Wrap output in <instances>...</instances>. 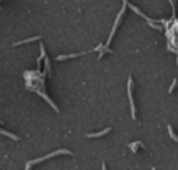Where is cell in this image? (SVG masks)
Listing matches in <instances>:
<instances>
[{"label":"cell","instance_id":"cell-1","mask_svg":"<svg viewBox=\"0 0 178 170\" xmlns=\"http://www.w3.org/2000/svg\"><path fill=\"white\" fill-rule=\"evenodd\" d=\"M25 79H26V89L36 92L38 95H41L43 98H44L46 102H48L49 105L54 108V111H57V113H59V108H57V105L44 93V74H41V71H38V69H36L35 72H30V71H28V72H25Z\"/></svg>","mask_w":178,"mask_h":170},{"label":"cell","instance_id":"cell-2","mask_svg":"<svg viewBox=\"0 0 178 170\" xmlns=\"http://www.w3.org/2000/svg\"><path fill=\"white\" fill-rule=\"evenodd\" d=\"M62 154H66V156H72V151H69V149H59V151H56V152H51V154H48V156H44V157H39V159L30 160V162L25 164V167H26V169H31L33 165H36V164L43 162V160L53 159V157H56V156H62Z\"/></svg>","mask_w":178,"mask_h":170},{"label":"cell","instance_id":"cell-3","mask_svg":"<svg viewBox=\"0 0 178 170\" xmlns=\"http://www.w3.org/2000/svg\"><path fill=\"white\" fill-rule=\"evenodd\" d=\"M128 97H129V103H131V115H133V120H137L136 105H134V98H133V77L128 79Z\"/></svg>","mask_w":178,"mask_h":170},{"label":"cell","instance_id":"cell-4","mask_svg":"<svg viewBox=\"0 0 178 170\" xmlns=\"http://www.w3.org/2000/svg\"><path fill=\"white\" fill-rule=\"evenodd\" d=\"M110 131H111V128H106V129H103V131H98V133H88L87 138H101V136L108 134Z\"/></svg>","mask_w":178,"mask_h":170},{"label":"cell","instance_id":"cell-5","mask_svg":"<svg viewBox=\"0 0 178 170\" xmlns=\"http://www.w3.org/2000/svg\"><path fill=\"white\" fill-rule=\"evenodd\" d=\"M41 36H35V38H28V39H23V41H17L13 42V46H20V44H26V42H33V41H39Z\"/></svg>","mask_w":178,"mask_h":170},{"label":"cell","instance_id":"cell-6","mask_svg":"<svg viewBox=\"0 0 178 170\" xmlns=\"http://www.w3.org/2000/svg\"><path fill=\"white\" fill-rule=\"evenodd\" d=\"M85 53H74V54H67V56H57L56 59L57 61H66V59H72V57H77V56H82Z\"/></svg>","mask_w":178,"mask_h":170},{"label":"cell","instance_id":"cell-7","mask_svg":"<svg viewBox=\"0 0 178 170\" xmlns=\"http://www.w3.org/2000/svg\"><path fill=\"white\" fill-rule=\"evenodd\" d=\"M0 134H4V136H7V138L13 139V141H20V138H18V136H15V134H12V133L5 131V129H2V128H0Z\"/></svg>","mask_w":178,"mask_h":170},{"label":"cell","instance_id":"cell-8","mask_svg":"<svg viewBox=\"0 0 178 170\" xmlns=\"http://www.w3.org/2000/svg\"><path fill=\"white\" fill-rule=\"evenodd\" d=\"M167 131H168V136H170V138H172V139H173V141H175V142H177V144H178V136L175 134L173 128H172L170 124H168V126H167Z\"/></svg>","mask_w":178,"mask_h":170},{"label":"cell","instance_id":"cell-9","mask_svg":"<svg viewBox=\"0 0 178 170\" xmlns=\"http://www.w3.org/2000/svg\"><path fill=\"white\" fill-rule=\"evenodd\" d=\"M43 61H44L46 72H48V74H51V61H49V57H48V56H44V57H43Z\"/></svg>","mask_w":178,"mask_h":170},{"label":"cell","instance_id":"cell-10","mask_svg":"<svg viewBox=\"0 0 178 170\" xmlns=\"http://www.w3.org/2000/svg\"><path fill=\"white\" fill-rule=\"evenodd\" d=\"M137 147H142V149H144L146 146H144L142 142H139V141H137V142H131V149H133V152H136Z\"/></svg>","mask_w":178,"mask_h":170},{"label":"cell","instance_id":"cell-11","mask_svg":"<svg viewBox=\"0 0 178 170\" xmlns=\"http://www.w3.org/2000/svg\"><path fill=\"white\" fill-rule=\"evenodd\" d=\"M177 84H178V80H177V79H173V82H172V85H170V89H168V93H173V90H175V87H177Z\"/></svg>","mask_w":178,"mask_h":170}]
</instances>
